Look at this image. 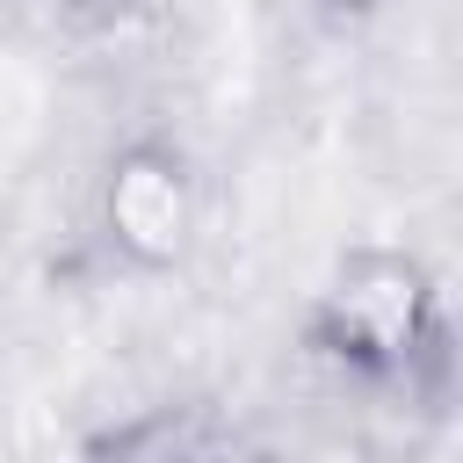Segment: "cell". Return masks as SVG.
I'll return each instance as SVG.
<instances>
[{
	"instance_id": "6da1fadb",
	"label": "cell",
	"mask_w": 463,
	"mask_h": 463,
	"mask_svg": "<svg viewBox=\"0 0 463 463\" xmlns=\"http://www.w3.org/2000/svg\"><path fill=\"white\" fill-rule=\"evenodd\" d=\"M441 340V297L398 246H354L311 297V347L354 376H405Z\"/></svg>"
},
{
	"instance_id": "7a4b0ae2",
	"label": "cell",
	"mask_w": 463,
	"mask_h": 463,
	"mask_svg": "<svg viewBox=\"0 0 463 463\" xmlns=\"http://www.w3.org/2000/svg\"><path fill=\"white\" fill-rule=\"evenodd\" d=\"M101 232L130 268H174L195 239V174L174 145L137 137L101 174Z\"/></svg>"
},
{
	"instance_id": "3957f363",
	"label": "cell",
	"mask_w": 463,
	"mask_h": 463,
	"mask_svg": "<svg viewBox=\"0 0 463 463\" xmlns=\"http://www.w3.org/2000/svg\"><path fill=\"white\" fill-rule=\"evenodd\" d=\"M87 463H232L224 434L195 405H145L87 441Z\"/></svg>"
}]
</instances>
